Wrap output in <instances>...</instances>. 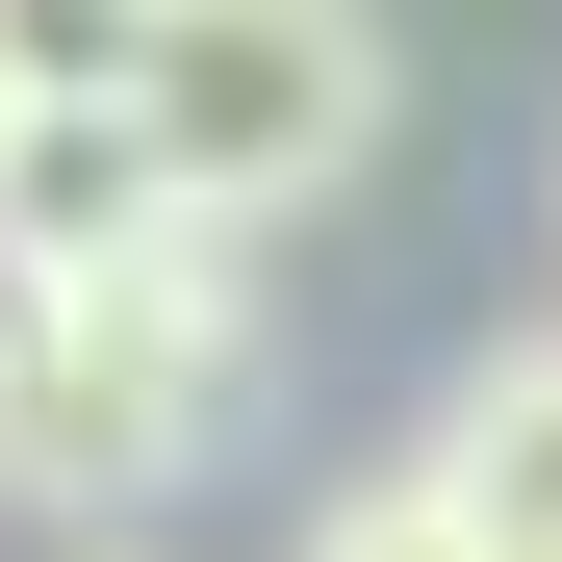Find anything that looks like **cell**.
Wrapping results in <instances>:
<instances>
[{
  "mask_svg": "<svg viewBox=\"0 0 562 562\" xmlns=\"http://www.w3.org/2000/svg\"><path fill=\"white\" fill-rule=\"evenodd\" d=\"M409 460H435V512L486 537V562H562V333H486Z\"/></svg>",
  "mask_w": 562,
  "mask_h": 562,
  "instance_id": "obj_3",
  "label": "cell"
},
{
  "mask_svg": "<svg viewBox=\"0 0 562 562\" xmlns=\"http://www.w3.org/2000/svg\"><path fill=\"white\" fill-rule=\"evenodd\" d=\"M77 562H154V537H77Z\"/></svg>",
  "mask_w": 562,
  "mask_h": 562,
  "instance_id": "obj_7",
  "label": "cell"
},
{
  "mask_svg": "<svg viewBox=\"0 0 562 562\" xmlns=\"http://www.w3.org/2000/svg\"><path fill=\"white\" fill-rule=\"evenodd\" d=\"M154 0H0V103H128Z\"/></svg>",
  "mask_w": 562,
  "mask_h": 562,
  "instance_id": "obj_5",
  "label": "cell"
},
{
  "mask_svg": "<svg viewBox=\"0 0 562 562\" xmlns=\"http://www.w3.org/2000/svg\"><path fill=\"white\" fill-rule=\"evenodd\" d=\"M307 562H486V537L435 512V460H358V486L307 512Z\"/></svg>",
  "mask_w": 562,
  "mask_h": 562,
  "instance_id": "obj_6",
  "label": "cell"
},
{
  "mask_svg": "<svg viewBox=\"0 0 562 562\" xmlns=\"http://www.w3.org/2000/svg\"><path fill=\"white\" fill-rule=\"evenodd\" d=\"M384 103H409L384 0H154V52H128V154L179 231H307L384 154Z\"/></svg>",
  "mask_w": 562,
  "mask_h": 562,
  "instance_id": "obj_2",
  "label": "cell"
},
{
  "mask_svg": "<svg viewBox=\"0 0 562 562\" xmlns=\"http://www.w3.org/2000/svg\"><path fill=\"white\" fill-rule=\"evenodd\" d=\"M128 231H179V205H154V154H128V103H26V128H0V256H26V281L128 256Z\"/></svg>",
  "mask_w": 562,
  "mask_h": 562,
  "instance_id": "obj_4",
  "label": "cell"
},
{
  "mask_svg": "<svg viewBox=\"0 0 562 562\" xmlns=\"http://www.w3.org/2000/svg\"><path fill=\"white\" fill-rule=\"evenodd\" d=\"M0 128H26V103H0Z\"/></svg>",
  "mask_w": 562,
  "mask_h": 562,
  "instance_id": "obj_8",
  "label": "cell"
},
{
  "mask_svg": "<svg viewBox=\"0 0 562 562\" xmlns=\"http://www.w3.org/2000/svg\"><path fill=\"white\" fill-rule=\"evenodd\" d=\"M256 231H128V256H77L26 281L0 256V512H154V486H205V460L256 435Z\"/></svg>",
  "mask_w": 562,
  "mask_h": 562,
  "instance_id": "obj_1",
  "label": "cell"
}]
</instances>
